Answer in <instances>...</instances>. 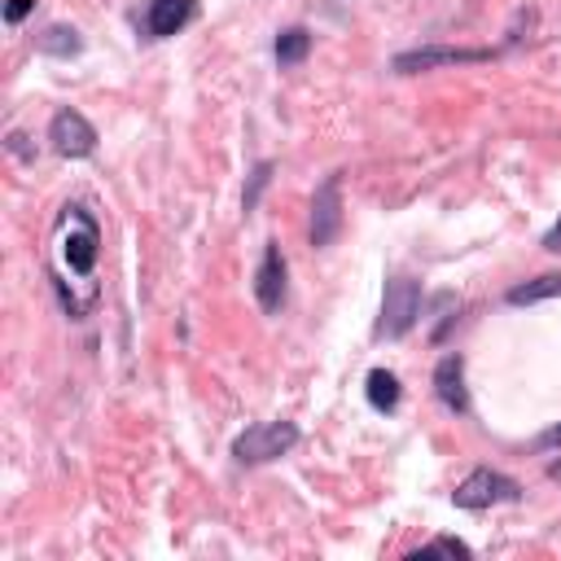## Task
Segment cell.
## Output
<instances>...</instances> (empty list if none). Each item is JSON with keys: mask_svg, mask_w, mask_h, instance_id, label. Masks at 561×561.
Segmentation results:
<instances>
[{"mask_svg": "<svg viewBox=\"0 0 561 561\" xmlns=\"http://www.w3.org/2000/svg\"><path fill=\"white\" fill-rule=\"evenodd\" d=\"M543 250H552V254H561V219H557V224H552V228L543 232Z\"/></svg>", "mask_w": 561, "mask_h": 561, "instance_id": "obj_19", "label": "cell"}, {"mask_svg": "<svg viewBox=\"0 0 561 561\" xmlns=\"http://www.w3.org/2000/svg\"><path fill=\"white\" fill-rule=\"evenodd\" d=\"M434 552H443V557H469V543H465V539H451V535H443V539L425 543V548H421V552H412V557H434Z\"/></svg>", "mask_w": 561, "mask_h": 561, "instance_id": "obj_15", "label": "cell"}, {"mask_svg": "<svg viewBox=\"0 0 561 561\" xmlns=\"http://www.w3.org/2000/svg\"><path fill=\"white\" fill-rule=\"evenodd\" d=\"M294 443H298V425L294 421H263V425H250L245 434H237L232 456L241 465H267V460L285 456Z\"/></svg>", "mask_w": 561, "mask_h": 561, "instance_id": "obj_2", "label": "cell"}, {"mask_svg": "<svg viewBox=\"0 0 561 561\" xmlns=\"http://www.w3.org/2000/svg\"><path fill=\"white\" fill-rule=\"evenodd\" d=\"M513 307H526V302H543V298H561V272H543V276H530L522 285H513L504 294Z\"/></svg>", "mask_w": 561, "mask_h": 561, "instance_id": "obj_11", "label": "cell"}, {"mask_svg": "<svg viewBox=\"0 0 561 561\" xmlns=\"http://www.w3.org/2000/svg\"><path fill=\"white\" fill-rule=\"evenodd\" d=\"M495 48H438V44H425V48H408L390 61L394 75H421V70H434V66H460V61H491Z\"/></svg>", "mask_w": 561, "mask_h": 561, "instance_id": "obj_5", "label": "cell"}, {"mask_svg": "<svg viewBox=\"0 0 561 561\" xmlns=\"http://www.w3.org/2000/svg\"><path fill=\"white\" fill-rule=\"evenodd\" d=\"M35 44H39V53H53V57H75V53L83 48V44H79V35H75L70 26H48Z\"/></svg>", "mask_w": 561, "mask_h": 561, "instance_id": "obj_14", "label": "cell"}, {"mask_svg": "<svg viewBox=\"0 0 561 561\" xmlns=\"http://www.w3.org/2000/svg\"><path fill=\"white\" fill-rule=\"evenodd\" d=\"M307 53H311V31L307 26H285L276 35V61L280 66H298Z\"/></svg>", "mask_w": 561, "mask_h": 561, "instance_id": "obj_13", "label": "cell"}, {"mask_svg": "<svg viewBox=\"0 0 561 561\" xmlns=\"http://www.w3.org/2000/svg\"><path fill=\"white\" fill-rule=\"evenodd\" d=\"M342 232V175H324L311 197V245H333Z\"/></svg>", "mask_w": 561, "mask_h": 561, "instance_id": "obj_6", "label": "cell"}, {"mask_svg": "<svg viewBox=\"0 0 561 561\" xmlns=\"http://www.w3.org/2000/svg\"><path fill=\"white\" fill-rule=\"evenodd\" d=\"M48 140H53V149L61 153V158H88L92 149H96V127L79 114V110H57L53 114V123H48Z\"/></svg>", "mask_w": 561, "mask_h": 561, "instance_id": "obj_7", "label": "cell"}, {"mask_svg": "<svg viewBox=\"0 0 561 561\" xmlns=\"http://www.w3.org/2000/svg\"><path fill=\"white\" fill-rule=\"evenodd\" d=\"M61 263L70 267V276H92L96 259H101V228L92 219L88 206H66V232H61Z\"/></svg>", "mask_w": 561, "mask_h": 561, "instance_id": "obj_1", "label": "cell"}, {"mask_svg": "<svg viewBox=\"0 0 561 561\" xmlns=\"http://www.w3.org/2000/svg\"><path fill=\"white\" fill-rule=\"evenodd\" d=\"M434 394L451 408V412H469V390H465V359L460 355H443L434 368Z\"/></svg>", "mask_w": 561, "mask_h": 561, "instance_id": "obj_9", "label": "cell"}, {"mask_svg": "<svg viewBox=\"0 0 561 561\" xmlns=\"http://www.w3.org/2000/svg\"><path fill=\"white\" fill-rule=\"evenodd\" d=\"M267 180H272V162H259V167H254V175H250V188H245V210H254V206H259V193L267 188Z\"/></svg>", "mask_w": 561, "mask_h": 561, "instance_id": "obj_16", "label": "cell"}, {"mask_svg": "<svg viewBox=\"0 0 561 561\" xmlns=\"http://www.w3.org/2000/svg\"><path fill=\"white\" fill-rule=\"evenodd\" d=\"M421 316V285L412 276H390L386 294H381V320H377V337H403Z\"/></svg>", "mask_w": 561, "mask_h": 561, "instance_id": "obj_3", "label": "cell"}, {"mask_svg": "<svg viewBox=\"0 0 561 561\" xmlns=\"http://www.w3.org/2000/svg\"><path fill=\"white\" fill-rule=\"evenodd\" d=\"M31 9H35V0H9V4H4V22H9V26H18Z\"/></svg>", "mask_w": 561, "mask_h": 561, "instance_id": "obj_17", "label": "cell"}, {"mask_svg": "<svg viewBox=\"0 0 561 561\" xmlns=\"http://www.w3.org/2000/svg\"><path fill=\"white\" fill-rule=\"evenodd\" d=\"M522 495V486L508 478V473H500V469H473V473H465L460 482H456V491H451V504L456 508H491V504H504V500H517Z\"/></svg>", "mask_w": 561, "mask_h": 561, "instance_id": "obj_4", "label": "cell"}, {"mask_svg": "<svg viewBox=\"0 0 561 561\" xmlns=\"http://www.w3.org/2000/svg\"><path fill=\"white\" fill-rule=\"evenodd\" d=\"M364 394H368V403L377 412H394L399 408V377L386 373V368H373L368 381H364Z\"/></svg>", "mask_w": 561, "mask_h": 561, "instance_id": "obj_12", "label": "cell"}, {"mask_svg": "<svg viewBox=\"0 0 561 561\" xmlns=\"http://www.w3.org/2000/svg\"><path fill=\"white\" fill-rule=\"evenodd\" d=\"M535 447H539V451H548V447H561V421H557V425H548V430L535 438Z\"/></svg>", "mask_w": 561, "mask_h": 561, "instance_id": "obj_18", "label": "cell"}, {"mask_svg": "<svg viewBox=\"0 0 561 561\" xmlns=\"http://www.w3.org/2000/svg\"><path fill=\"white\" fill-rule=\"evenodd\" d=\"M193 22V0H149V13H145V31L153 39H167L175 31H184Z\"/></svg>", "mask_w": 561, "mask_h": 561, "instance_id": "obj_10", "label": "cell"}, {"mask_svg": "<svg viewBox=\"0 0 561 561\" xmlns=\"http://www.w3.org/2000/svg\"><path fill=\"white\" fill-rule=\"evenodd\" d=\"M285 280H289L285 254H280L276 241H267V250H263V259H259V272H254V298H259V307H263L267 316H276V311L285 307V289H289Z\"/></svg>", "mask_w": 561, "mask_h": 561, "instance_id": "obj_8", "label": "cell"}]
</instances>
